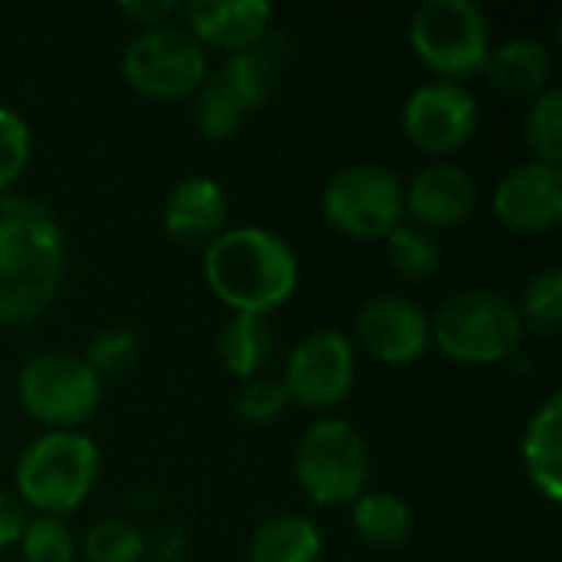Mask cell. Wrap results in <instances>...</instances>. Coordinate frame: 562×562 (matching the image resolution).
Instances as JSON below:
<instances>
[{"label": "cell", "instance_id": "cell-31", "mask_svg": "<svg viewBox=\"0 0 562 562\" xmlns=\"http://www.w3.org/2000/svg\"><path fill=\"white\" fill-rule=\"evenodd\" d=\"M234 408L250 425H270V422H277L290 408V395H286L280 379L257 375V379L240 385V392L234 398Z\"/></svg>", "mask_w": 562, "mask_h": 562}, {"label": "cell", "instance_id": "cell-3", "mask_svg": "<svg viewBox=\"0 0 562 562\" xmlns=\"http://www.w3.org/2000/svg\"><path fill=\"white\" fill-rule=\"evenodd\" d=\"M102 458L86 431H43L16 458L13 494L36 517H66L95 491Z\"/></svg>", "mask_w": 562, "mask_h": 562}, {"label": "cell", "instance_id": "cell-6", "mask_svg": "<svg viewBox=\"0 0 562 562\" xmlns=\"http://www.w3.org/2000/svg\"><path fill=\"white\" fill-rule=\"evenodd\" d=\"M415 56L438 76L461 82L484 69L491 20L474 0H425L408 23Z\"/></svg>", "mask_w": 562, "mask_h": 562}, {"label": "cell", "instance_id": "cell-20", "mask_svg": "<svg viewBox=\"0 0 562 562\" xmlns=\"http://www.w3.org/2000/svg\"><path fill=\"white\" fill-rule=\"evenodd\" d=\"M323 560V533L310 517L277 514L267 517L250 543L247 562H319Z\"/></svg>", "mask_w": 562, "mask_h": 562}, {"label": "cell", "instance_id": "cell-1", "mask_svg": "<svg viewBox=\"0 0 562 562\" xmlns=\"http://www.w3.org/2000/svg\"><path fill=\"white\" fill-rule=\"evenodd\" d=\"M66 240L56 214L26 194H0V326L46 313L63 286Z\"/></svg>", "mask_w": 562, "mask_h": 562}, {"label": "cell", "instance_id": "cell-35", "mask_svg": "<svg viewBox=\"0 0 562 562\" xmlns=\"http://www.w3.org/2000/svg\"><path fill=\"white\" fill-rule=\"evenodd\" d=\"M0 562H3V560H0Z\"/></svg>", "mask_w": 562, "mask_h": 562}, {"label": "cell", "instance_id": "cell-10", "mask_svg": "<svg viewBox=\"0 0 562 562\" xmlns=\"http://www.w3.org/2000/svg\"><path fill=\"white\" fill-rule=\"evenodd\" d=\"M280 382L290 405L306 412H329L342 405L356 385L352 339L342 329H313L290 349Z\"/></svg>", "mask_w": 562, "mask_h": 562}, {"label": "cell", "instance_id": "cell-22", "mask_svg": "<svg viewBox=\"0 0 562 562\" xmlns=\"http://www.w3.org/2000/svg\"><path fill=\"white\" fill-rule=\"evenodd\" d=\"M217 356L231 369V375L244 382L263 375L273 356V326L267 323V316L234 313L217 333Z\"/></svg>", "mask_w": 562, "mask_h": 562}, {"label": "cell", "instance_id": "cell-16", "mask_svg": "<svg viewBox=\"0 0 562 562\" xmlns=\"http://www.w3.org/2000/svg\"><path fill=\"white\" fill-rule=\"evenodd\" d=\"M161 224L171 240L184 247H207L227 231V194L221 181L211 175L181 178L165 198Z\"/></svg>", "mask_w": 562, "mask_h": 562}, {"label": "cell", "instance_id": "cell-25", "mask_svg": "<svg viewBox=\"0 0 562 562\" xmlns=\"http://www.w3.org/2000/svg\"><path fill=\"white\" fill-rule=\"evenodd\" d=\"M76 547L86 562H145L148 557V537L119 517L95 520Z\"/></svg>", "mask_w": 562, "mask_h": 562}, {"label": "cell", "instance_id": "cell-8", "mask_svg": "<svg viewBox=\"0 0 562 562\" xmlns=\"http://www.w3.org/2000/svg\"><path fill=\"white\" fill-rule=\"evenodd\" d=\"M128 86L148 99H188L207 79V49L184 26L138 30L122 53Z\"/></svg>", "mask_w": 562, "mask_h": 562}, {"label": "cell", "instance_id": "cell-7", "mask_svg": "<svg viewBox=\"0 0 562 562\" xmlns=\"http://www.w3.org/2000/svg\"><path fill=\"white\" fill-rule=\"evenodd\" d=\"M23 412L46 431H79L102 402V382L72 352H36L16 375Z\"/></svg>", "mask_w": 562, "mask_h": 562}, {"label": "cell", "instance_id": "cell-12", "mask_svg": "<svg viewBox=\"0 0 562 562\" xmlns=\"http://www.w3.org/2000/svg\"><path fill=\"white\" fill-rule=\"evenodd\" d=\"M359 346L385 366H412L431 346V316L408 296H372L356 316Z\"/></svg>", "mask_w": 562, "mask_h": 562}, {"label": "cell", "instance_id": "cell-9", "mask_svg": "<svg viewBox=\"0 0 562 562\" xmlns=\"http://www.w3.org/2000/svg\"><path fill=\"white\" fill-rule=\"evenodd\" d=\"M323 214L352 240H385L405 214L402 181L382 165H346L326 181Z\"/></svg>", "mask_w": 562, "mask_h": 562}, {"label": "cell", "instance_id": "cell-5", "mask_svg": "<svg viewBox=\"0 0 562 562\" xmlns=\"http://www.w3.org/2000/svg\"><path fill=\"white\" fill-rule=\"evenodd\" d=\"M372 454L362 431L346 418L313 422L293 454L300 491L316 507H349L366 494Z\"/></svg>", "mask_w": 562, "mask_h": 562}, {"label": "cell", "instance_id": "cell-17", "mask_svg": "<svg viewBox=\"0 0 562 562\" xmlns=\"http://www.w3.org/2000/svg\"><path fill=\"white\" fill-rule=\"evenodd\" d=\"M487 82L507 99H533L550 89L553 56L537 36H510L501 46H491L487 63L481 69Z\"/></svg>", "mask_w": 562, "mask_h": 562}, {"label": "cell", "instance_id": "cell-28", "mask_svg": "<svg viewBox=\"0 0 562 562\" xmlns=\"http://www.w3.org/2000/svg\"><path fill=\"white\" fill-rule=\"evenodd\" d=\"M138 356H142L138 336L132 329H125V326H109V329H99L89 339L82 362L95 372L99 382H105V379L128 375L138 366Z\"/></svg>", "mask_w": 562, "mask_h": 562}, {"label": "cell", "instance_id": "cell-30", "mask_svg": "<svg viewBox=\"0 0 562 562\" xmlns=\"http://www.w3.org/2000/svg\"><path fill=\"white\" fill-rule=\"evenodd\" d=\"M30 151L33 135L26 119L16 109L0 105V194H10V184L26 171Z\"/></svg>", "mask_w": 562, "mask_h": 562}, {"label": "cell", "instance_id": "cell-21", "mask_svg": "<svg viewBox=\"0 0 562 562\" xmlns=\"http://www.w3.org/2000/svg\"><path fill=\"white\" fill-rule=\"evenodd\" d=\"M352 507V530L362 543L375 550H398L412 540L415 517L412 507L389 491H366Z\"/></svg>", "mask_w": 562, "mask_h": 562}, {"label": "cell", "instance_id": "cell-15", "mask_svg": "<svg viewBox=\"0 0 562 562\" xmlns=\"http://www.w3.org/2000/svg\"><path fill=\"white\" fill-rule=\"evenodd\" d=\"M184 30L207 49H221L227 56L254 46L273 20V7L267 0H194L181 3Z\"/></svg>", "mask_w": 562, "mask_h": 562}, {"label": "cell", "instance_id": "cell-32", "mask_svg": "<svg viewBox=\"0 0 562 562\" xmlns=\"http://www.w3.org/2000/svg\"><path fill=\"white\" fill-rule=\"evenodd\" d=\"M119 13L138 23L142 30H155V26H168V20L181 13V3L178 0H122Z\"/></svg>", "mask_w": 562, "mask_h": 562}, {"label": "cell", "instance_id": "cell-23", "mask_svg": "<svg viewBox=\"0 0 562 562\" xmlns=\"http://www.w3.org/2000/svg\"><path fill=\"white\" fill-rule=\"evenodd\" d=\"M247 115H250V105L244 102V95L221 72H207V79L194 92V105H191L194 128L207 142H224L234 132H240Z\"/></svg>", "mask_w": 562, "mask_h": 562}, {"label": "cell", "instance_id": "cell-14", "mask_svg": "<svg viewBox=\"0 0 562 562\" xmlns=\"http://www.w3.org/2000/svg\"><path fill=\"white\" fill-rule=\"evenodd\" d=\"M405 211L425 231H448L471 217L477 204V181L454 161L425 165L408 188H402Z\"/></svg>", "mask_w": 562, "mask_h": 562}, {"label": "cell", "instance_id": "cell-27", "mask_svg": "<svg viewBox=\"0 0 562 562\" xmlns=\"http://www.w3.org/2000/svg\"><path fill=\"white\" fill-rule=\"evenodd\" d=\"M524 138L533 151V161L557 165L562 161V89L550 86L540 95L530 99V109L524 115Z\"/></svg>", "mask_w": 562, "mask_h": 562}, {"label": "cell", "instance_id": "cell-4", "mask_svg": "<svg viewBox=\"0 0 562 562\" xmlns=\"http://www.w3.org/2000/svg\"><path fill=\"white\" fill-rule=\"evenodd\" d=\"M520 339L517 306L501 290H458L431 316V346L458 366L504 362L517 352Z\"/></svg>", "mask_w": 562, "mask_h": 562}, {"label": "cell", "instance_id": "cell-13", "mask_svg": "<svg viewBox=\"0 0 562 562\" xmlns=\"http://www.w3.org/2000/svg\"><path fill=\"white\" fill-rule=\"evenodd\" d=\"M494 217L520 237H537L562 221V168L543 161L514 165L494 188Z\"/></svg>", "mask_w": 562, "mask_h": 562}, {"label": "cell", "instance_id": "cell-34", "mask_svg": "<svg viewBox=\"0 0 562 562\" xmlns=\"http://www.w3.org/2000/svg\"><path fill=\"white\" fill-rule=\"evenodd\" d=\"M145 562H155V560H145Z\"/></svg>", "mask_w": 562, "mask_h": 562}, {"label": "cell", "instance_id": "cell-2", "mask_svg": "<svg viewBox=\"0 0 562 562\" xmlns=\"http://www.w3.org/2000/svg\"><path fill=\"white\" fill-rule=\"evenodd\" d=\"M204 283L231 310L267 316L280 310L300 286V257L277 231L244 224L227 227L204 247Z\"/></svg>", "mask_w": 562, "mask_h": 562}, {"label": "cell", "instance_id": "cell-18", "mask_svg": "<svg viewBox=\"0 0 562 562\" xmlns=\"http://www.w3.org/2000/svg\"><path fill=\"white\" fill-rule=\"evenodd\" d=\"M562 395L553 392L527 422L520 458L530 484L547 504H560L562 497Z\"/></svg>", "mask_w": 562, "mask_h": 562}, {"label": "cell", "instance_id": "cell-26", "mask_svg": "<svg viewBox=\"0 0 562 562\" xmlns=\"http://www.w3.org/2000/svg\"><path fill=\"white\" fill-rule=\"evenodd\" d=\"M385 257L389 267L405 280H428L441 267V247L431 231L405 221L385 237Z\"/></svg>", "mask_w": 562, "mask_h": 562}, {"label": "cell", "instance_id": "cell-11", "mask_svg": "<svg viewBox=\"0 0 562 562\" xmlns=\"http://www.w3.org/2000/svg\"><path fill=\"white\" fill-rule=\"evenodd\" d=\"M481 125L477 95L464 82L428 79L402 105V128L408 142L428 155H454Z\"/></svg>", "mask_w": 562, "mask_h": 562}, {"label": "cell", "instance_id": "cell-29", "mask_svg": "<svg viewBox=\"0 0 562 562\" xmlns=\"http://www.w3.org/2000/svg\"><path fill=\"white\" fill-rule=\"evenodd\" d=\"M20 557L23 562H76L79 547L69 527L59 517H33L26 520V530L20 537Z\"/></svg>", "mask_w": 562, "mask_h": 562}, {"label": "cell", "instance_id": "cell-19", "mask_svg": "<svg viewBox=\"0 0 562 562\" xmlns=\"http://www.w3.org/2000/svg\"><path fill=\"white\" fill-rule=\"evenodd\" d=\"M290 53H293L290 36L270 26L254 46H247V49L227 56V59L221 63L217 72L244 95V102H247L250 112H254V109H260V105L270 99L273 82H277L280 69L286 66Z\"/></svg>", "mask_w": 562, "mask_h": 562}, {"label": "cell", "instance_id": "cell-24", "mask_svg": "<svg viewBox=\"0 0 562 562\" xmlns=\"http://www.w3.org/2000/svg\"><path fill=\"white\" fill-rule=\"evenodd\" d=\"M517 316L524 333H533L540 339L557 336L562 326V273L560 267H543L540 273H533L520 293Z\"/></svg>", "mask_w": 562, "mask_h": 562}, {"label": "cell", "instance_id": "cell-33", "mask_svg": "<svg viewBox=\"0 0 562 562\" xmlns=\"http://www.w3.org/2000/svg\"><path fill=\"white\" fill-rule=\"evenodd\" d=\"M26 520L30 517H26V507L20 504V497L0 487V553L20 543Z\"/></svg>", "mask_w": 562, "mask_h": 562}]
</instances>
